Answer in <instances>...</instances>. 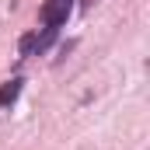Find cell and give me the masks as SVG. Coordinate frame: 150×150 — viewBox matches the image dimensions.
Returning a JSON list of instances; mask_svg holds the SVG:
<instances>
[{"mask_svg":"<svg viewBox=\"0 0 150 150\" xmlns=\"http://www.w3.org/2000/svg\"><path fill=\"white\" fill-rule=\"evenodd\" d=\"M21 87H25V80H21V77H11V80L0 87V108L14 105V101H18V94H21Z\"/></svg>","mask_w":150,"mask_h":150,"instance_id":"7a4b0ae2","label":"cell"},{"mask_svg":"<svg viewBox=\"0 0 150 150\" xmlns=\"http://www.w3.org/2000/svg\"><path fill=\"white\" fill-rule=\"evenodd\" d=\"M70 11H74V4L70 0H45L42 4V11H38V18H42V25L45 28H63L67 25V18H70Z\"/></svg>","mask_w":150,"mask_h":150,"instance_id":"6da1fadb","label":"cell"},{"mask_svg":"<svg viewBox=\"0 0 150 150\" xmlns=\"http://www.w3.org/2000/svg\"><path fill=\"white\" fill-rule=\"evenodd\" d=\"M18 49H21V59H25V56H35V32L21 35V42H18Z\"/></svg>","mask_w":150,"mask_h":150,"instance_id":"3957f363","label":"cell"},{"mask_svg":"<svg viewBox=\"0 0 150 150\" xmlns=\"http://www.w3.org/2000/svg\"><path fill=\"white\" fill-rule=\"evenodd\" d=\"M80 4H84V7H94V4H98V0H80Z\"/></svg>","mask_w":150,"mask_h":150,"instance_id":"277c9868","label":"cell"}]
</instances>
